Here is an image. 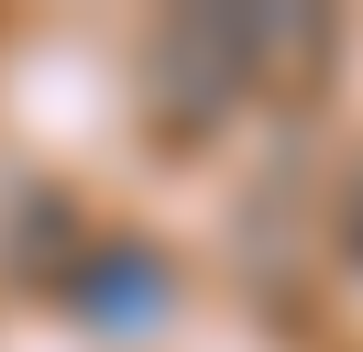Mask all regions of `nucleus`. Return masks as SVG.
<instances>
[{"label":"nucleus","instance_id":"nucleus-1","mask_svg":"<svg viewBox=\"0 0 363 352\" xmlns=\"http://www.w3.org/2000/svg\"><path fill=\"white\" fill-rule=\"evenodd\" d=\"M77 319L89 330H155L165 308H177V275H165V253L155 242H99L89 264H77Z\"/></svg>","mask_w":363,"mask_h":352},{"label":"nucleus","instance_id":"nucleus-2","mask_svg":"<svg viewBox=\"0 0 363 352\" xmlns=\"http://www.w3.org/2000/svg\"><path fill=\"white\" fill-rule=\"evenodd\" d=\"M341 253L363 264V176H352V198H341Z\"/></svg>","mask_w":363,"mask_h":352}]
</instances>
